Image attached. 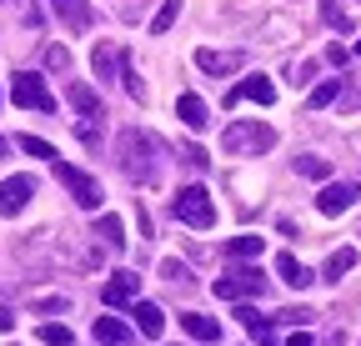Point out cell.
<instances>
[{
	"label": "cell",
	"instance_id": "cell-1",
	"mask_svg": "<svg viewBox=\"0 0 361 346\" xmlns=\"http://www.w3.org/2000/svg\"><path fill=\"white\" fill-rule=\"evenodd\" d=\"M116 161H121V171H126V176L135 181V186H156L161 181V141L151 136V131H126L121 141H116Z\"/></svg>",
	"mask_w": 361,
	"mask_h": 346
},
{
	"label": "cell",
	"instance_id": "cell-2",
	"mask_svg": "<svg viewBox=\"0 0 361 346\" xmlns=\"http://www.w3.org/2000/svg\"><path fill=\"white\" fill-rule=\"evenodd\" d=\"M221 146H226V156H261L276 146V131L266 121H236V125H226Z\"/></svg>",
	"mask_w": 361,
	"mask_h": 346
},
{
	"label": "cell",
	"instance_id": "cell-3",
	"mask_svg": "<svg viewBox=\"0 0 361 346\" xmlns=\"http://www.w3.org/2000/svg\"><path fill=\"white\" fill-rule=\"evenodd\" d=\"M171 211H176V221H186V226H196V231H211V226H216V206H211L206 186H186V191H176Z\"/></svg>",
	"mask_w": 361,
	"mask_h": 346
},
{
	"label": "cell",
	"instance_id": "cell-4",
	"mask_svg": "<svg viewBox=\"0 0 361 346\" xmlns=\"http://www.w3.org/2000/svg\"><path fill=\"white\" fill-rule=\"evenodd\" d=\"M56 181L75 196V206H85V211H96L101 201H106V191H101V181L96 176H85L80 166H71V161H56Z\"/></svg>",
	"mask_w": 361,
	"mask_h": 346
},
{
	"label": "cell",
	"instance_id": "cell-5",
	"mask_svg": "<svg viewBox=\"0 0 361 346\" xmlns=\"http://www.w3.org/2000/svg\"><path fill=\"white\" fill-rule=\"evenodd\" d=\"M11 101H16L20 111H40V116H51V111H56V96L45 91V80L30 75V70H20V75L11 80Z\"/></svg>",
	"mask_w": 361,
	"mask_h": 346
},
{
	"label": "cell",
	"instance_id": "cell-6",
	"mask_svg": "<svg viewBox=\"0 0 361 346\" xmlns=\"http://www.w3.org/2000/svg\"><path fill=\"white\" fill-rule=\"evenodd\" d=\"M261 291H266V276L256 266H241V271H231V276L216 281V296L221 301H241V296H261Z\"/></svg>",
	"mask_w": 361,
	"mask_h": 346
},
{
	"label": "cell",
	"instance_id": "cell-7",
	"mask_svg": "<svg viewBox=\"0 0 361 346\" xmlns=\"http://www.w3.org/2000/svg\"><path fill=\"white\" fill-rule=\"evenodd\" d=\"M356 201H361V186L356 181H331V186H322V196H316V211H322V216H341Z\"/></svg>",
	"mask_w": 361,
	"mask_h": 346
},
{
	"label": "cell",
	"instance_id": "cell-8",
	"mask_svg": "<svg viewBox=\"0 0 361 346\" xmlns=\"http://www.w3.org/2000/svg\"><path fill=\"white\" fill-rule=\"evenodd\" d=\"M241 101H256V106H271V101H276V85H271L266 75H246L241 85H231V91H226V106H241Z\"/></svg>",
	"mask_w": 361,
	"mask_h": 346
},
{
	"label": "cell",
	"instance_id": "cell-9",
	"mask_svg": "<svg viewBox=\"0 0 361 346\" xmlns=\"http://www.w3.org/2000/svg\"><path fill=\"white\" fill-rule=\"evenodd\" d=\"M35 196V181L30 176H11V181H0V216H20Z\"/></svg>",
	"mask_w": 361,
	"mask_h": 346
},
{
	"label": "cell",
	"instance_id": "cell-10",
	"mask_svg": "<svg viewBox=\"0 0 361 346\" xmlns=\"http://www.w3.org/2000/svg\"><path fill=\"white\" fill-rule=\"evenodd\" d=\"M135 291H141V276H135V271H116V276L101 286L106 307H130V301H135Z\"/></svg>",
	"mask_w": 361,
	"mask_h": 346
},
{
	"label": "cell",
	"instance_id": "cell-11",
	"mask_svg": "<svg viewBox=\"0 0 361 346\" xmlns=\"http://www.w3.org/2000/svg\"><path fill=\"white\" fill-rule=\"evenodd\" d=\"M196 66L206 70V75H231V70H241V56L236 51H196Z\"/></svg>",
	"mask_w": 361,
	"mask_h": 346
},
{
	"label": "cell",
	"instance_id": "cell-12",
	"mask_svg": "<svg viewBox=\"0 0 361 346\" xmlns=\"http://www.w3.org/2000/svg\"><path fill=\"white\" fill-rule=\"evenodd\" d=\"M130 316H135V326H141V336H161L166 331V311L156 307V301H130Z\"/></svg>",
	"mask_w": 361,
	"mask_h": 346
},
{
	"label": "cell",
	"instance_id": "cell-13",
	"mask_svg": "<svg viewBox=\"0 0 361 346\" xmlns=\"http://www.w3.org/2000/svg\"><path fill=\"white\" fill-rule=\"evenodd\" d=\"M180 331H186L191 341H221V321H211V316H201V311H186V316H180Z\"/></svg>",
	"mask_w": 361,
	"mask_h": 346
},
{
	"label": "cell",
	"instance_id": "cell-14",
	"mask_svg": "<svg viewBox=\"0 0 361 346\" xmlns=\"http://www.w3.org/2000/svg\"><path fill=\"white\" fill-rule=\"evenodd\" d=\"M96 341L101 346H135V336H130V326L121 316H101L96 321Z\"/></svg>",
	"mask_w": 361,
	"mask_h": 346
},
{
	"label": "cell",
	"instance_id": "cell-15",
	"mask_svg": "<svg viewBox=\"0 0 361 346\" xmlns=\"http://www.w3.org/2000/svg\"><path fill=\"white\" fill-rule=\"evenodd\" d=\"M236 321H241V326H246L261 346H276V331H271V321H266L256 307H236Z\"/></svg>",
	"mask_w": 361,
	"mask_h": 346
},
{
	"label": "cell",
	"instance_id": "cell-16",
	"mask_svg": "<svg viewBox=\"0 0 361 346\" xmlns=\"http://www.w3.org/2000/svg\"><path fill=\"white\" fill-rule=\"evenodd\" d=\"M51 6H56V16H61L71 30H85L90 20H96V11H90L85 0H51Z\"/></svg>",
	"mask_w": 361,
	"mask_h": 346
},
{
	"label": "cell",
	"instance_id": "cell-17",
	"mask_svg": "<svg viewBox=\"0 0 361 346\" xmlns=\"http://www.w3.org/2000/svg\"><path fill=\"white\" fill-rule=\"evenodd\" d=\"M176 116H180V121H186V125H191V131H206V121H211V111H206V101H201V96H191V91H186V96H180V101H176Z\"/></svg>",
	"mask_w": 361,
	"mask_h": 346
},
{
	"label": "cell",
	"instance_id": "cell-18",
	"mask_svg": "<svg viewBox=\"0 0 361 346\" xmlns=\"http://www.w3.org/2000/svg\"><path fill=\"white\" fill-rule=\"evenodd\" d=\"M276 276H281L286 286H296V291H306V286H311V271L296 261V256H286V251L276 256Z\"/></svg>",
	"mask_w": 361,
	"mask_h": 346
},
{
	"label": "cell",
	"instance_id": "cell-19",
	"mask_svg": "<svg viewBox=\"0 0 361 346\" xmlns=\"http://www.w3.org/2000/svg\"><path fill=\"white\" fill-rule=\"evenodd\" d=\"M71 106H75L85 121H96V116H101V96L90 91V85H80V80H71Z\"/></svg>",
	"mask_w": 361,
	"mask_h": 346
},
{
	"label": "cell",
	"instance_id": "cell-20",
	"mask_svg": "<svg viewBox=\"0 0 361 346\" xmlns=\"http://www.w3.org/2000/svg\"><path fill=\"white\" fill-rule=\"evenodd\" d=\"M96 236H101L111 251H121V246H126V226H121V216H101V221H96Z\"/></svg>",
	"mask_w": 361,
	"mask_h": 346
},
{
	"label": "cell",
	"instance_id": "cell-21",
	"mask_svg": "<svg viewBox=\"0 0 361 346\" xmlns=\"http://www.w3.org/2000/svg\"><path fill=\"white\" fill-rule=\"evenodd\" d=\"M226 251H231L236 261H256V256L266 251V241H261V236H231V246H226Z\"/></svg>",
	"mask_w": 361,
	"mask_h": 346
},
{
	"label": "cell",
	"instance_id": "cell-22",
	"mask_svg": "<svg viewBox=\"0 0 361 346\" xmlns=\"http://www.w3.org/2000/svg\"><path fill=\"white\" fill-rule=\"evenodd\" d=\"M351 266H356V251H351V246H341V251H331V261H326V271H322V276H326V281H341Z\"/></svg>",
	"mask_w": 361,
	"mask_h": 346
},
{
	"label": "cell",
	"instance_id": "cell-23",
	"mask_svg": "<svg viewBox=\"0 0 361 346\" xmlns=\"http://www.w3.org/2000/svg\"><path fill=\"white\" fill-rule=\"evenodd\" d=\"M90 61H96V75H101V80H111V75H116V66H121V51L101 40V46H96V56H90Z\"/></svg>",
	"mask_w": 361,
	"mask_h": 346
},
{
	"label": "cell",
	"instance_id": "cell-24",
	"mask_svg": "<svg viewBox=\"0 0 361 346\" xmlns=\"http://www.w3.org/2000/svg\"><path fill=\"white\" fill-rule=\"evenodd\" d=\"M121 80H126V91H130V101H146V96H151V91H146V80L135 75L130 56H121Z\"/></svg>",
	"mask_w": 361,
	"mask_h": 346
},
{
	"label": "cell",
	"instance_id": "cell-25",
	"mask_svg": "<svg viewBox=\"0 0 361 346\" xmlns=\"http://www.w3.org/2000/svg\"><path fill=\"white\" fill-rule=\"evenodd\" d=\"M16 146H20L25 156H35V161H56V146L40 141V136H16Z\"/></svg>",
	"mask_w": 361,
	"mask_h": 346
},
{
	"label": "cell",
	"instance_id": "cell-26",
	"mask_svg": "<svg viewBox=\"0 0 361 346\" xmlns=\"http://www.w3.org/2000/svg\"><path fill=\"white\" fill-rule=\"evenodd\" d=\"M296 171H301V176H311V181H326V176H331V166H326L322 156H296Z\"/></svg>",
	"mask_w": 361,
	"mask_h": 346
},
{
	"label": "cell",
	"instance_id": "cell-27",
	"mask_svg": "<svg viewBox=\"0 0 361 346\" xmlns=\"http://www.w3.org/2000/svg\"><path fill=\"white\" fill-rule=\"evenodd\" d=\"M176 16H180V0H166V6L156 11V20H151V35H166L176 25Z\"/></svg>",
	"mask_w": 361,
	"mask_h": 346
},
{
	"label": "cell",
	"instance_id": "cell-28",
	"mask_svg": "<svg viewBox=\"0 0 361 346\" xmlns=\"http://www.w3.org/2000/svg\"><path fill=\"white\" fill-rule=\"evenodd\" d=\"M341 96V80H326V85H316V91H311V111H322V106H331Z\"/></svg>",
	"mask_w": 361,
	"mask_h": 346
},
{
	"label": "cell",
	"instance_id": "cell-29",
	"mask_svg": "<svg viewBox=\"0 0 361 346\" xmlns=\"http://www.w3.org/2000/svg\"><path fill=\"white\" fill-rule=\"evenodd\" d=\"M40 341L45 346H71L75 336H71V326H40Z\"/></svg>",
	"mask_w": 361,
	"mask_h": 346
},
{
	"label": "cell",
	"instance_id": "cell-30",
	"mask_svg": "<svg viewBox=\"0 0 361 346\" xmlns=\"http://www.w3.org/2000/svg\"><path fill=\"white\" fill-rule=\"evenodd\" d=\"M322 16H326V20H331L336 30H351V16H346V11L336 6V0H322Z\"/></svg>",
	"mask_w": 361,
	"mask_h": 346
},
{
	"label": "cell",
	"instance_id": "cell-31",
	"mask_svg": "<svg viewBox=\"0 0 361 346\" xmlns=\"http://www.w3.org/2000/svg\"><path fill=\"white\" fill-rule=\"evenodd\" d=\"M161 276L171 281V286H186L191 276H186V266H180V261H161Z\"/></svg>",
	"mask_w": 361,
	"mask_h": 346
},
{
	"label": "cell",
	"instance_id": "cell-32",
	"mask_svg": "<svg viewBox=\"0 0 361 346\" xmlns=\"http://www.w3.org/2000/svg\"><path fill=\"white\" fill-rule=\"evenodd\" d=\"M45 66H51V70H71V51L66 46H51V51H45Z\"/></svg>",
	"mask_w": 361,
	"mask_h": 346
},
{
	"label": "cell",
	"instance_id": "cell-33",
	"mask_svg": "<svg viewBox=\"0 0 361 346\" xmlns=\"http://www.w3.org/2000/svg\"><path fill=\"white\" fill-rule=\"evenodd\" d=\"M180 161L196 166V171H206V151H201V146H186V151H180Z\"/></svg>",
	"mask_w": 361,
	"mask_h": 346
},
{
	"label": "cell",
	"instance_id": "cell-34",
	"mask_svg": "<svg viewBox=\"0 0 361 346\" xmlns=\"http://www.w3.org/2000/svg\"><path fill=\"white\" fill-rule=\"evenodd\" d=\"M281 321H291V326H306V321H311V311H301V307H296V311H281Z\"/></svg>",
	"mask_w": 361,
	"mask_h": 346
},
{
	"label": "cell",
	"instance_id": "cell-35",
	"mask_svg": "<svg viewBox=\"0 0 361 346\" xmlns=\"http://www.w3.org/2000/svg\"><path fill=\"white\" fill-rule=\"evenodd\" d=\"M0 331H16V316H11L6 307H0Z\"/></svg>",
	"mask_w": 361,
	"mask_h": 346
},
{
	"label": "cell",
	"instance_id": "cell-36",
	"mask_svg": "<svg viewBox=\"0 0 361 346\" xmlns=\"http://www.w3.org/2000/svg\"><path fill=\"white\" fill-rule=\"evenodd\" d=\"M286 346H311V336H306V331H296V336H286Z\"/></svg>",
	"mask_w": 361,
	"mask_h": 346
},
{
	"label": "cell",
	"instance_id": "cell-37",
	"mask_svg": "<svg viewBox=\"0 0 361 346\" xmlns=\"http://www.w3.org/2000/svg\"><path fill=\"white\" fill-rule=\"evenodd\" d=\"M0 156H6V141H0Z\"/></svg>",
	"mask_w": 361,
	"mask_h": 346
},
{
	"label": "cell",
	"instance_id": "cell-38",
	"mask_svg": "<svg viewBox=\"0 0 361 346\" xmlns=\"http://www.w3.org/2000/svg\"><path fill=\"white\" fill-rule=\"evenodd\" d=\"M356 56H361V40H356Z\"/></svg>",
	"mask_w": 361,
	"mask_h": 346
}]
</instances>
